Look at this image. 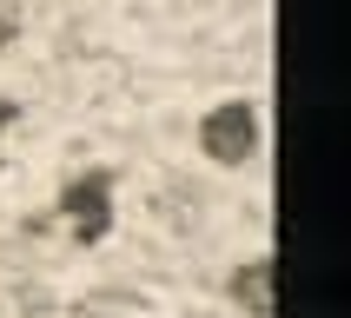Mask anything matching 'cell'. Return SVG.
Returning a JSON list of instances; mask_svg holds the SVG:
<instances>
[{
	"label": "cell",
	"instance_id": "obj_1",
	"mask_svg": "<svg viewBox=\"0 0 351 318\" xmlns=\"http://www.w3.org/2000/svg\"><path fill=\"white\" fill-rule=\"evenodd\" d=\"M199 153L213 166H245L258 153V106L252 99H219L213 113L199 119Z\"/></svg>",
	"mask_w": 351,
	"mask_h": 318
},
{
	"label": "cell",
	"instance_id": "obj_2",
	"mask_svg": "<svg viewBox=\"0 0 351 318\" xmlns=\"http://www.w3.org/2000/svg\"><path fill=\"white\" fill-rule=\"evenodd\" d=\"M60 212H66V225H73V238H106V225H113V179L106 173H86L73 179L66 193H60Z\"/></svg>",
	"mask_w": 351,
	"mask_h": 318
},
{
	"label": "cell",
	"instance_id": "obj_3",
	"mask_svg": "<svg viewBox=\"0 0 351 318\" xmlns=\"http://www.w3.org/2000/svg\"><path fill=\"white\" fill-rule=\"evenodd\" d=\"M232 292L245 298V312H252V318H272L278 312V298H272L278 292V265H272V258H252V265L232 278Z\"/></svg>",
	"mask_w": 351,
	"mask_h": 318
},
{
	"label": "cell",
	"instance_id": "obj_4",
	"mask_svg": "<svg viewBox=\"0 0 351 318\" xmlns=\"http://www.w3.org/2000/svg\"><path fill=\"white\" fill-rule=\"evenodd\" d=\"M7 119H14V106H7V99H0V126H7Z\"/></svg>",
	"mask_w": 351,
	"mask_h": 318
}]
</instances>
